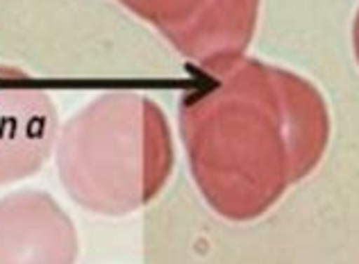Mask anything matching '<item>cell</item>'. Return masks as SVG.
I'll return each mask as SVG.
<instances>
[{"label": "cell", "mask_w": 359, "mask_h": 264, "mask_svg": "<svg viewBox=\"0 0 359 264\" xmlns=\"http://www.w3.org/2000/svg\"><path fill=\"white\" fill-rule=\"evenodd\" d=\"M78 232L60 203L43 192L0 198V264H75Z\"/></svg>", "instance_id": "obj_4"}, {"label": "cell", "mask_w": 359, "mask_h": 264, "mask_svg": "<svg viewBox=\"0 0 359 264\" xmlns=\"http://www.w3.org/2000/svg\"><path fill=\"white\" fill-rule=\"evenodd\" d=\"M62 185L98 214H128L164 190L173 141L164 110L139 93H105L62 128L55 144Z\"/></svg>", "instance_id": "obj_2"}, {"label": "cell", "mask_w": 359, "mask_h": 264, "mask_svg": "<svg viewBox=\"0 0 359 264\" xmlns=\"http://www.w3.org/2000/svg\"><path fill=\"white\" fill-rule=\"evenodd\" d=\"M353 44H355V55H357V62H359V12H357L355 27H353Z\"/></svg>", "instance_id": "obj_6"}, {"label": "cell", "mask_w": 359, "mask_h": 264, "mask_svg": "<svg viewBox=\"0 0 359 264\" xmlns=\"http://www.w3.org/2000/svg\"><path fill=\"white\" fill-rule=\"evenodd\" d=\"M168 44L216 73L241 60L255 34L259 0H121Z\"/></svg>", "instance_id": "obj_3"}, {"label": "cell", "mask_w": 359, "mask_h": 264, "mask_svg": "<svg viewBox=\"0 0 359 264\" xmlns=\"http://www.w3.org/2000/svg\"><path fill=\"white\" fill-rule=\"evenodd\" d=\"M57 144V107L36 87L0 78V185L34 176Z\"/></svg>", "instance_id": "obj_5"}, {"label": "cell", "mask_w": 359, "mask_h": 264, "mask_svg": "<svg viewBox=\"0 0 359 264\" xmlns=\"http://www.w3.org/2000/svg\"><path fill=\"white\" fill-rule=\"evenodd\" d=\"M180 128L207 203L230 221H252L318 166L330 114L305 78L241 58L182 100Z\"/></svg>", "instance_id": "obj_1"}]
</instances>
